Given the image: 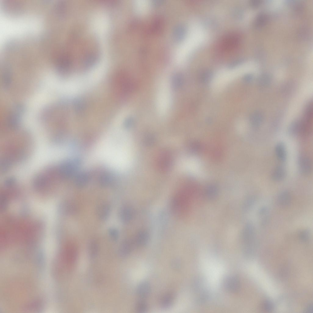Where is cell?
<instances>
[{
    "label": "cell",
    "instance_id": "6da1fadb",
    "mask_svg": "<svg viewBox=\"0 0 313 313\" xmlns=\"http://www.w3.org/2000/svg\"><path fill=\"white\" fill-rule=\"evenodd\" d=\"M297 164L300 172L304 175L310 174L312 170V163L310 158L304 154H300L297 158Z\"/></svg>",
    "mask_w": 313,
    "mask_h": 313
},
{
    "label": "cell",
    "instance_id": "7a4b0ae2",
    "mask_svg": "<svg viewBox=\"0 0 313 313\" xmlns=\"http://www.w3.org/2000/svg\"><path fill=\"white\" fill-rule=\"evenodd\" d=\"M223 285L228 291L232 292H238L240 288V283L238 279L234 276L226 277L223 281Z\"/></svg>",
    "mask_w": 313,
    "mask_h": 313
},
{
    "label": "cell",
    "instance_id": "3957f363",
    "mask_svg": "<svg viewBox=\"0 0 313 313\" xmlns=\"http://www.w3.org/2000/svg\"><path fill=\"white\" fill-rule=\"evenodd\" d=\"M151 290L149 283L146 281L140 282L137 286L136 293L142 299H144L149 296Z\"/></svg>",
    "mask_w": 313,
    "mask_h": 313
},
{
    "label": "cell",
    "instance_id": "277c9868",
    "mask_svg": "<svg viewBox=\"0 0 313 313\" xmlns=\"http://www.w3.org/2000/svg\"><path fill=\"white\" fill-rule=\"evenodd\" d=\"M277 199L278 204L282 207L289 206L291 204L292 201L290 193L286 190H283L279 192L277 196Z\"/></svg>",
    "mask_w": 313,
    "mask_h": 313
},
{
    "label": "cell",
    "instance_id": "5b68a950",
    "mask_svg": "<svg viewBox=\"0 0 313 313\" xmlns=\"http://www.w3.org/2000/svg\"><path fill=\"white\" fill-rule=\"evenodd\" d=\"M275 152L277 158L280 161L285 162L287 159V152L283 143L280 142L277 143L275 147Z\"/></svg>",
    "mask_w": 313,
    "mask_h": 313
},
{
    "label": "cell",
    "instance_id": "8992f818",
    "mask_svg": "<svg viewBox=\"0 0 313 313\" xmlns=\"http://www.w3.org/2000/svg\"><path fill=\"white\" fill-rule=\"evenodd\" d=\"M110 210V206L108 204L106 203H101L97 207V215L99 219L102 220H105L108 217Z\"/></svg>",
    "mask_w": 313,
    "mask_h": 313
},
{
    "label": "cell",
    "instance_id": "52a82bcc",
    "mask_svg": "<svg viewBox=\"0 0 313 313\" xmlns=\"http://www.w3.org/2000/svg\"><path fill=\"white\" fill-rule=\"evenodd\" d=\"M134 244L132 239H127L121 244L120 249V254L121 256L125 257L131 253Z\"/></svg>",
    "mask_w": 313,
    "mask_h": 313
},
{
    "label": "cell",
    "instance_id": "ba28073f",
    "mask_svg": "<svg viewBox=\"0 0 313 313\" xmlns=\"http://www.w3.org/2000/svg\"><path fill=\"white\" fill-rule=\"evenodd\" d=\"M77 255L76 247L73 245H70L67 249L66 254V261L68 264L72 266L75 262Z\"/></svg>",
    "mask_w": 313,
    "mask_h": 313
},
{
    "label": "cell",
    "instance_id": "9c48e42d",
    "mask_svg": "<svg viewBox=\"0 0 313 313\" xmlns=\"http://www.w3.org/2000/svg\"><path fill=\"white\" fill-rule=\"evenodd\" d=\"M286 174L285 168L282 165H278L274 168L272 172L271 178L274 181H281L285 178Z\"/></svg>",
    "mask_w": 313,
    "mask_h": 313
},
{
    "label": "cell",
    "instance_id": "30bf717a",
    "mask_svg": "<svg viewBox=\"0 0 313 313\" xmlns=\"http://www.w3.org/2000/svg\"><path fill=\"white\" fill-rule=\"evenodd\" d=\"M149 236L147 233L144 231L139 232L133 239L134 245L140 247L143 246L147 243Z\"/></svg>",
    "mask_w": 313,
    "mask_h": 313
},
{
    "label": "cell",
    "instance_id": "8fae6325",
    "mask_svg": "<svg viewBox=\"0 0 313 313\" xmlns=\"http://www.w3.org/2000/svg\"><path fill=\"white\" fill-rule=\"evenodd\" d=\"M120 215L122 221L127 223L130 221L133 218L134 211L131 207L125 206L121 209Z\"/></svg>",
    "mask_w": 313,
    "mask_h": 313
},
{
    "label": "cell",
    "instance_id": "7c38bea8",
    "mask_svg": "<svg viewBox=\"0 0 313 313\" xmlns=\"http://www.w3.org/2000/svg\"><path fill=\"white\" fill-rule=\"evenodd\" d=\"M174 296L172 293H168L164 295L160 301L161 307L164 309L169 308L172 305L174 300Z\"/></svg>",
    "mask_w": 313,
    "mask_h": 313
},
{
    "label": "cell",
    "instance_id": "4fadbf2b",
    "mask_svg": "<svg viewBox=\"0 0 313 313\" xmlns=\"http://www.w3.org/2000/svg\"><path fill=\"white\" fill-rule=\"evenodd\" d=\"M89 179V175L87 173H82L77 176L75 179V183L78 187H83L86 185Z\"/></svg>",
    "mask_w": 313,
    "mask_h": 313
},
{
    "label": "cell",
    "instance_id": "5bb4252c",
    "mask_svg": "<svg viewBox=\"0 0 313 313\" xmlns=\"http://www.w3.org/2000/svg\"><path fill=\"white\" fill-rule=\"evenodd\" d=\"M268 208L266 207H261L258 212L259 218L263 225L266 224L269 218V212Z\"/></svg>",
    "mask_w": 313,
    "mask_h": 313
},
{
    "label": "cell",
    "instance_id": "9a60e30c",
    "mask_svg": "<svg viewBox=\"0 0 313 313\" xmlns=\"http://www.w3.org/2000/svg\"><path fill=\"white\" fill-rule=\"evenodd\" d=\"M98 250V245L96 241H91L88 246V252L89 256L93 258L96 256Z\"/></svg>",
    "mask_w": 313,
    "mask_h": 313
},
{
    "label": "cell",
    "instance_id": "2e32d148",
    "mask_svg": "<svg viewBox=\"0 0 313 313\" xmlns=\"http://www.w3.org/2000/svg\"><path fill=\"white\" fill-rule=\"evenodd\" d=\"M148 308L147 303L143 299L138 300L136 303L135 309L138 313H145L147 310Z\"/></svg>",
    "mask_w": 313,
    "mask_h": 313
},
{
    "label": "cell",
    "instance_id": "e0dca14e",
    "mask_svg": "<svg viewBox=\"0 0 313 313\" xmlns=\"http://www.w3.org/2000/svg\"><path fill=\"white\" fill-rule=\"evenodd\" d=\"M299 239L303 242H307L310 238L311 233L310 230L307 229L302 230L298 234Z\"/></svg>",
    "mask_w": 313,
    "mask_h": 313
},
{
    "label": "cell",
    "instance_id": "ac0fdd59",
    "mask_svg": "<svg viewBox=\"0 0 313 313\" xmlns=\"http://www.w3.org/2000/svg\"><path fill=\"white\" fill-rule=\"evenodd\" d=\"M111 176L108 174L103 175L100 179V183L103 186H106L109 185L111 181Z\"/></svg>",
    "mask_w": 313,
    "mask_h": 313
},
{
    "label": "cell",
    "instance_id": "d6986e66",
    "mask_svg": "<svg viewBox=\"0 0 313 313\" xmlns=\"http://www.w3.org/2000/svg\"><path fill=\"white\" fill-rule=\"evenodd\" d=\"M109 234L110 238L113 241H116L119 237L118 231L116 229L111 228L109 229Z\"/></svg>",
    "mask_w": 313,
    "mask_h": 313
},
{
    "label": "cell",
    "instance_id": "ffe728a7",
    "mask_svg": "<svg viewBox=\"0 0 313 313\" xmlns=\"http://www.w3.org/2000/svg\"><path fill=\"white\" fill-rule=\"evenodd\" d=\"M264 309L268 311H271L273 309V304L272 302L269 300H266L263 304Z\"/></svg>",
    "mask_w": 313,
    "mask_h": 313
},
{
    "label": "cell",
    "instance_id": "44dd1931",
    "mask_svg": "<svg viewBox=\"0 0 313 313\" xmlns=\"http://www.w3.org/2000/svg\"><path fill=\"white\" fill-rule=\"evenodd\" d=\"M179 263V261L177 260H174L172 263V266L174 267V268L177 269L179 268V267L180 266Z\"/></svg>",
    "mask_w": 313,
    "mask_h": 313
},
{
    "label": "cell",
    "instance_id": "7402d4cb",
    "mask_svg": "<svg viewBox=\"0 0 313 313\" xmlns=\"http://www.w3.org/2000/svg\"><path fill=\"white\" fill-rule=\"evenodd\" d=\"M312 305H309L306 310V312L308 313L312 312Z\"/></svg>",
    "mask_w": 313,
    "mask_h": 313
}]
</instances>
